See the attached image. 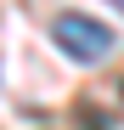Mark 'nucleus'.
Segmentation results:
<instances>
[{"instance_id":"1","label":"nucleus","mask_w":124,"mask_h":130,"mask_svg":"<svg viewBox=\"0 0 124 130\" xmlns=\"http://www.w3.org/2000/svg\"><path fill=\"white\" fill-rule=\"evenodd\" d=\"M51 40H56V51H68V62L113 57V28H101V17H85V11H56Z\"/></svg>"},{"instance_id":"2","label":"nucleus","mask_w":124,"mask_h":130,"mask_svg":"<svg viewBox=\"0 0 124 130\" xmlns=\"http://www.w3.org/2000/svg\"><path fill=\"white\" fill-rule=\"evenodd\" d=\"M107 6H113V11H118V17H124V0H107Z\"/></svg>"}]
</instances>
